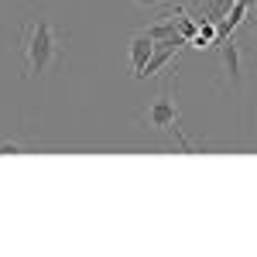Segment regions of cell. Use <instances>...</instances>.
<instances>
[{
  "mask_svg": "<svg viewBox=\"0 0 257 257\" xmlns=\"http://www.w3.org/2000/svg\"><path fill=\"white\" fill-rule=\"evenodd\" d=\"M65 52V35L52 28L48 18H28L21 24V55H24V79L45 76Z\"/></svg>",
  "mask_w": 257,
  "mask_h": 257,
  "instance_id": "cell-1",
  "label": "cell"
},
{
  "mask_svg": "<svg viewBox=\"0 0 257 257\" xmlns=\"http://www.w3.org/2000/svg\"><path fill=\"white\" fill-rule=\"evenodd\" d=\"M141 120H144L148 127L161 131V134H172L178 148H182L185 155H192V144L182 134V113H178V106H175V72H168V79L161 82L158 96L151 99V106L141 113Z\"/></svg>",
  "mask_w": 257,
  "mask_h": 257,
  "instance_id": "cell-2",
  "label": "cell"
},
{
  "mask_svg": "<svg viewBox=\"0 0 257 257\" xmlns=\"http://www.w3.org/2000/svg\"><path fill=\"white\" fill-rule=\"evenodd\" d=\"M155 55V38L141 28V31H134V38H131V65H134V79H141V72H144V65H148V59Z\"/></svg>",
  "mask_w": 257,
  "mask_h": 257,
  "instance_id": "cell-3",
  "label": "cell"
},
{
  "mask_svg": "<svg viewBox=\"0 0 257 257\" xmlns=\"http://www.w3.org/2000/svg\"><path fill=\"white\" fill-rule=\"evenodd\" d=\"M182 48H185L182 41H155V55L148 59V65H144V72H141V79H144V76H155L158 69H165V65L172 62V55H178Z\"/></svg>",
  "mask_w": 257,
  "mask_h": 257,
  "instance_id": "cell-4",
  "label": "cell"
},
{
  "mask_svg": "<svg viewBox=\"0 0 257 257\" xmlns=\"http://www.w3.org/2000/svg\"><path fill=\"white\" fill-rule=\"evenodd\" d=\"M144 31H148V35H151L155 41H182V45H189V41H185L182 35H178L175 18H172L168 11H165V18H161V21H155V24H148Z\"/></svg>",
  "mask_w": 257,
  "mask_h": 257,
  "instance_id": "cell-5",
  "label": "cell"
},
{
  "mask_svg": "<svg viewBox=\"0 0 257 257\" xmlns=\"http://www.w3.org/2000/svg\"><path fill=\"white\" fill-rule=\"evenodd\" d=\"M219 52H223V65H226L230 79H240V45H237V38L233 35L223 38L219 41Z\"/></svg>",
  "mask_w": 257,
  "mask_h": 257,
  "instance_id": "cell-6",
  "label": "cell"
},
{
  "mask_svg": "<svg viewBox=\"0 0 257 257\" xmlns=\"http://www.w3.org/2000/svg\"><path fill=\"white\" fill-rule=\"evenodd\" d=\"M189 45H192V48H213V45H216V24H213V21H199V31Z\"/></svg>",
  "mask_w": 257,
  "mask_h": 257,
  "instance_id": "cell-7",
  "label": "cell"
},
{
  "mask_svg": "<svg viewBox=\"0 0 257 257\" xmlns=\"http://www.w3.org/2000/svg\"><path fill=\"white\" fill-rule=\"evenodd\" d=\"M0 155H24V144L11 138H0Z\"/></svg>",
  "mask_w": 257,
  "mask_h": 257,
  "instance_id": "cell-8",
  "label": "cell"
},
{
  "mask_svg": "<svg viewBox=\"0 0 257 257\" xmlns=\"http://www.w3.org/2000/svg\"><path fill=\"white\" fill-rule=\"evenodd\" d=\"M138 4H148V7H165V0H138Z\"/></svg>",
  "mask_w": 257,
  "mask_h": 257,
  "instance_id": "cell-9",
  "label": "cell"
}]
</instances>
